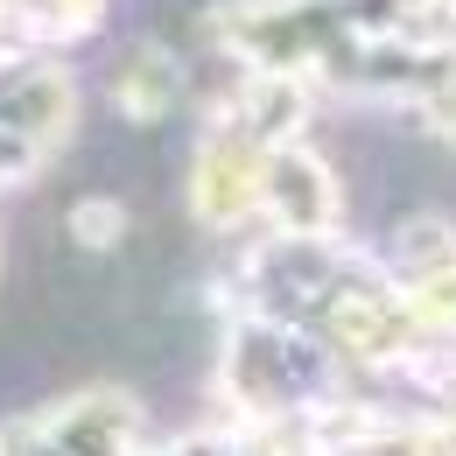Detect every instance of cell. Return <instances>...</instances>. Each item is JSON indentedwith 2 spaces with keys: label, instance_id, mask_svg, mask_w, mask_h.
Instances as JSON below:
<instances>
[{
  "label": "cell",
  "instance_id": "277c9868",
  "mask_svg": "<svg viewBox=\"0 0 456 456\" xmlns=\"http://www.w3.org/2000/svg\"><path fill=\"white\" fill-rule=\"evenodd\" d=\"M183 99H190V70H183L175 50L141 43V50H126V57H119V70H113V106H119V119L155 126V119H169Z\"/></svg>",
  "mask_w": 456,
  "mask_h": 456
},
{
  "label": "cell",
  "instance_id": "6da1fadb",
  "mask_svg": "<svg viewBox=\"0 0 456 456\" xmlns=\"http://www.w3.org/2000/svg\"><path fill=\"white\" fill-rule=\"evenodd\" d=\"M77 134V77L57 57L0 63V190H21Z\"/></svg>",
  "mask_w": 456,
  "mask_h": 456
},
{
  "label": "cell",
  "instance_id": "5b68a950",
  "mask_svg": "<svg viewBox=\"0 0 456 456\" xmlns=\"http://www.w3.org/2000/svg\"><path fill=\"white\" fill-rule=\"evenodd\" d=\"M63 225H70V239H77L85 253H113L134 218H126V204H119V197H106V190H99V197H77Z\"/></svg>",
  "mask_w": 456,
  "mask_h": 456
},
{
  "label": "cell",
  "instance_id": "3957f363",
  "mask_svg": "<svg viewBox=\"0 0 456 456\" xmlns=\"http://www.w3.org/2000/svg\"><path fill=\"white\" fill-rule=\"evenodd\" d=\"M260 155L267 148H253L239 126H204V141H197V162H190V218L204 232H246L260 225Z\"/></svg>",
  "mask_w": 456,
  "mask_h": 456
},
{
  "label": "cell",
  "instance_id": "7a4b0ae2",
  "mask_svg": "<svg viewBox=\"0 0 456 456\" xmlns=\"http://www.w3.org/2000/svg\"><path fill=\"white\" fill-rule=\"evenodd\" d=\"M260 232L267 239H344V183L309 141L260 155Z\"/></svg>",
  "mask_w": 456,
  "mask_h": 456
}]
</instances>
